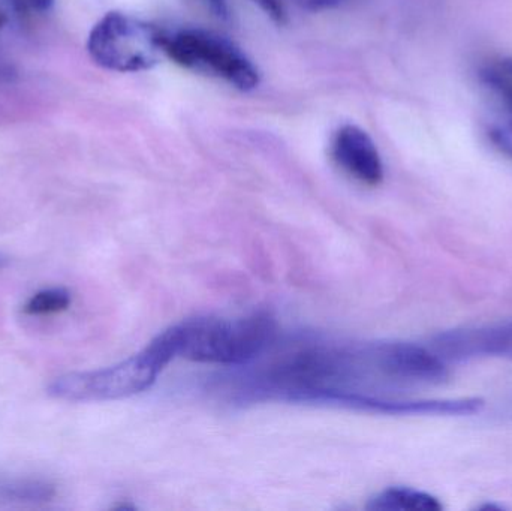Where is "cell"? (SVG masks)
<instances>
[{
    "instance_id": "6da1fadb",
    "label": "cell",
    "mask_w": 512,
    "mask_h": 511,
    "mask_svg": "<svg viewBox=\"0 0 512 511\" xmlns=\"http://www.w3.org/2000/svg\"><path fill=\"white\" fill-rule=\"evenodd\" d=\"M176 357L210 365L252 362L276 336V323L267 314L239 318H195L170 327Z\"/></svg>"
},
{
    "instance_id": "7a4b0ae2",
    "label": "cell",
    "mask_w": 512,
    "mask_h": 511,
    "mask_svg": "<svg viewBox=\"0 0 512 511\" xmlns=\"http://www.w3.org/2000/svg\"><path fill=\"white\" fill-rule=\"evenodd\" d=\"M173 359H176V348L170 330H165L140 353L117 365L56 378L48 386V395L71 402L129 398L150 389Z\"/></svg>"
},
{
    "instance_id": "3957f363",
    "label": "cell",
    "mask_w": 512,
    "mask_h": 511,
    "mask_svg": "<svg viewBox=\"0 0 512 511\" xmlns=\"http://www.w3.org/2000/svg\"><path fill=\"white\" fill-rule=\"evenodd\" d=\"M162 53L183 68L227 81L242 92L259 84V71L245 51L231 39L212 30H162Z\"/></svg>"
},
{
    "instance_id": "277c9868",
    "label": "cell",
    "mask_w": 512,
    "mask_h": 511,
    "mask_svg": "<svg viewBox=\"0 0 512 511\" xmlns=\"http://www.w3.org/2000/svg\"><path fill=\"white\" fill-rule=\"evenodd\" d=\"M162 29L134 15L111 11L93 26L87 51L96 65L116 72L152 69L161 57Z\"/></svg>"
},
{
    "instance_id": "5b68a950",
    "label": "cell",
    "mask_w": 512,
    "mask_h": 511,
    "mask_svg": "<svg viewBox=\"0 0 512 511\" xmlns=\"http://www.w3.org/2000/svg\"><path fill=\"white\" fill-rule=\"evenodd\" d=\"M370 375L400 386H435L447 380V362L412 342H379L364 348Z\"/></svg>"
},
{
    "instance_id": "8992f818",
    "label": "cell",
    "mask_w": 512,
    "mask_h": 511,
    "mask_svg": "<svg viewBox=\"0 0 512 511\" xmlns=\"http://www.w3.org/2000/svg\"><path fill=\"white\" fill-rule=\"evenodd\" d=\"M430 348L447 363L512 360V317L481 326L445 330L432 339Z\"/></svg>"
},
{
    "instance_id": "52a82bcc",
    "label": "cell",
    "mask_w": 512,
    "mask_h": 511,
    "mask_svg": "<svg viewBox=\"0 0 512 511\" xmlns=\"http://www.w3.org/2000/svg\"><path fill=\"white\" fill-rule=\"evenodd\" d=\"M334 162L352 179L367 186H376L384 179V165L378 147L366 131L345 125L331 141Z\"/></svg>"
},
{
    "instance_id": "ba28073f",
    "label": "cell",
    "mask_w": 512,
    "mask_h": 511,
    "mask_svg": "<svg viewBox=\"0 0 512 511\" xmlns=\"http://www.w3.org/2000/svg\"><path fill=\"white\" fill-rule=\"evenodd\" d=\"M373 511H441V501L427 492L412 488H390L370 500Z\"/></svg>"
},
{
    "instance_id": "9c48e42d",
    "label": "cell",
    "mask_w": 512,
    "mask_h": 511,
    "mask_svg": "<svg viewBox=\"0 0 512 511\" xmlns=\"http://www.w3.org/2000/svg\"><path fill=\"white\" fill-rule=\"evenodd\" d=\"M54 497V486L38 480H12L0 483V500L17 503H42Z\"/></svg>"
},
{
    "instance_id": "30bf717a",
    "label": "cell",
    "mask_w": 512,
    "mask_h": 511,
    "mask_svg": "<svg viewBox=\"0 0 512 511\" xmlns=\"http://www.w3.org/2000/svg\"><path fill=\"white\" fill-rule=\"evenodd\" d=\"M71 293L66 288H48L33 294L23 312L26 315H51L66 311L71 306Z\"/></svg>"
},
{
    "instance_id": "8fae6325",
    "label": "cell",
    "mask_w": 512,
    "mask_h": 511,
    "mask_svg": "<svg viewBox=\"0 0 512 511\" xmlns=\"http://www.w3.org/2000/svg\"><path fill=\"white\" fill-rule=\"evenodd\" d=\"M489 138L499 152L512 159V117L502 116L492 123Z\"/></svg>"
},
{
    "instance_id": "7c38bea8",
    "label": "cell",
    "mask_w": 512,
    "mask_h": 511,
    "mask_svg": "<svg viewBox=\"0 0 512 511\" xmlns=\"http://www.w3.org/2000/svg\"><path fill=\"white\" fill-rule=\"evenodd\" d=\"M17 11L26 12H44L53 6L54 0H8Z\"/></svg>"
},
{
    "instance_id": "4fadbf2b",
    "label": "cell",
    "mask_w": 512,
    "mask_h": 511,
    "mask_svg": "<svg viewBox=\"0 0 512 511\" xmlns=\"http://www.w3.org/2000/svg\"><path fill=\"white\" fill-rule=\"evenodd\" d=\"M255 2L261 6L262 11H264L271 20L276 21L277 24L285 23L286 12L280 0H255Z\"/></svg>"
},
{
    "instance_id": "5bb4252c",
    "label": "cell",
    "mask_w": 512,
    "mask_h": 511,
    "mask_svg": "<svg viewBox=\"0 0 512 511\" xmlns=\"http://www.w3.org/2000/svg\"><path fill=\"white\" fill-rule=\"evenodd\" d=\"M343 0H295L298 6L307 11H324V9L336 8Z\"/></svg>"
},
{
    "instance_id": "9a60e30c",
    "label": "cell",
    "mask_w": 512,
    "mask_h": 511,
    "mask_svg": "<svg viewBox=\"0 0 512 511\" xmlns=\"http://www.w3.org/2000/svg\"><path fill=\"white\" fill-rule=\"evenodd\" d=\"M212 11L215 12L218 17H228V0H207Z\"/></svg>"
},
{
    "instance_id": "2e32d148",
    "label": "cell",
    "mask_w": 512,
    "mask_h": 511,
    "mask_svg": "<svg viewBox=\"0 0 512 511\" xmlns=\"http://www.w3.org/2000/svg\"><path fill=\"white\" fill-rule=\"evenodd\" d=\"M499 68L504 69V71L512 77V57H507V59L502 60Z\"/></svg>"
},
{
    "instance_id": "e0dca14e",
    "label": "cell",
    "mask_w": 512,
    "mask_h": 511,
    "mask_svg": "<svg viewBox=\"0 0 512 511\" xmlns=\"http://www.w3.org/2000/svg\"><path fill=\"white\" fill-rule=\"evenodd\" d=\"M9 261H11V258H9L5 252L0 251V270L5 269V267L8 266Z\"/></svg>"
},
{
    "instance_id": "ac0fdd59",
    "label": "cell",
    "mask_w": 512,
    "mask_h": 511,
    "mask_svg": "<svg viewBox=\"0 0 512 511\" xmlns=\"http://www.w3.org/2000/svg\"><path fill=\"white\" fill-rule=\"evenodd\" d=\"M5 23H6V14H5V11H3L2 6H0V29H2V26Z\"/></svg>"
}]
</instances>
